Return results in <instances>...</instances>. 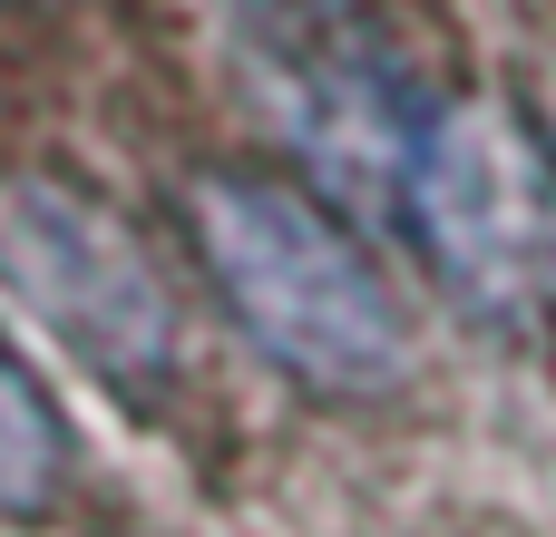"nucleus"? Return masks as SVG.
Instances as JSON below:
<instances>
[{"label":"nucleus","mask_w":556,"mask_h":537,"mask_svg":"<svg viewBox=\"0 0 556 537\" xmlns=\"http://www.w3.org/2000/svg\"><path fill=\"white\" fill-rule=\"evenodd\" d=\"M205 254L235 294V313L254 323V342L323 382V391H371L401 372V313L381 303V274L283 186L254 176H215L205 196Z\"/></svg>","instance_id":"f257e3e1"},{"label":"nucleus","mask_w":556,"mask_h":537,"mask_svg":"<svg viewBox=\"0 0 556 537\" xmlns=\"http://www.w3.org/2000/svg\"><path fill=\"white\" fill-rule=\"evenodd\" d=\"M0 274L117 382L156 372L166 352V303H156V274L137 264V245L117 225H98L88 205L49 196V186H20L0 196Z\"/></svg>","instance_id":"f03ea898"},{"label":"nucleus","mask_w":556,"mask_h":537,"mask_svg":"<svg viewBox=\"0 0 556 537\" xmlns=\"http://www.w3.org/2000/svg\"><path fill=\"white\" fill-rule=\"evenodd\" d=\"M59 460H68V430H59L49 391L0 342V519H39L49 489H59Z\"/></svg>","instance_id":"7ed1b4c3"}]
</instances>
